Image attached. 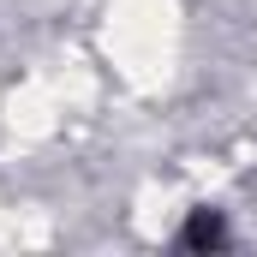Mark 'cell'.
Listing matches in <instances>:
<instances>
[{"instance_id":"6da1fadb","label":"cell","mask_w":257,"mask_h":257,"mask_svg":"<svg viewBox=\"0 0 257 257\" xmlns=\"http://www.w3.org/2000/svg\"><path fill=\"white\" fill-rule=\"evenodd\" d=\"M227 245V221L221 209H192L186 227H180V251H221Z\"/></svg>"}]
</instances>
